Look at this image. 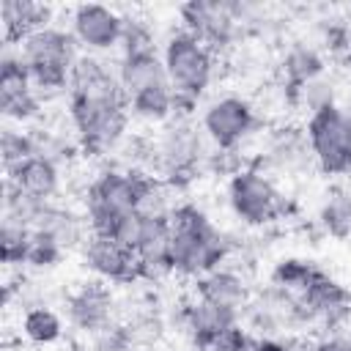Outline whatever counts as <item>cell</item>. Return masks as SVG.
<instances>
[{
	"mask_svg": "<svg viewBox=\"0 0 351 351\" xmlns=\"http://www.w3.org/2000/svg\"><path fill=\"white\" fill-rule=\"evenodd\" d=\"M228 206L241 225L263 228L285 214V197L263 170H239L228 181Z\"/></svg>",
	"mask_w": 351,
	"mask_h": 351,
	"instance_id": "cell-8",
	"label": "cell"
},
{
	"mask_svg": "<svg viewBox=\"0 0 351 351\" xmlns=\"http://www.w3.org/2000/svg\"><path fill=\"white\" fill-rule=\"evenodd\" d=\"M30 244H33V230L16 222H3V233H0V255L5 266H27V255H30Z\"/></svg>",
	"mask_w": 351,
	"mask_h": 351,
	"instance_id": "cell-29",
	"label": "cell"
},
{
	"mask_svg": "<svg viewBox=\"0 0 351 351\" xmlns=\"http://www.w3.org/2000/svg\"><path fill=\"white\" fill-rule=\"evenodd\" d=\"M63 255H66V250L58 244V241H52L49 236H44V233H38V230H33V244H30V255H27V266L30 269H55L60 261H63Z\"/></svg>",
	"mask_w": 351,
	"mask_h": 351,
	"instance_id": "cell-31",
	"label": "cell"
},
{
	"mask_svg": "<svg viewBox=\"0 0 351 351\" xmlns=\"http://www.w3.org/2000/svg\"><path fill=\"white\" fill-rule=\"evenodd\" d=\"M85 219L82 217H77L71 208H63V206H58V203H47L44 206V211L38 214V219H36V225H33V230H38V233H44V236H49L52 241H58L63 250H71V247H82L85 244Z\"/></svg>",
	"mask_w": 351,
	"mask_h": 351,
	"instance_id": "cell-23",
	"label": "cell"
},
{
	"mask_svg": "<svg viewBox=\"0 0 351 351\" xmlns=\"http://www.w3.org/2000/svg\"><path fill=\"white\" fill-rule=\"evenodd\" d=\"M321 228L335 239H351V189L337 186L326 195L318 208Z\"/></svg>",
	"mask_w": 351,
	"mask_h": 351,
	"instance_id": "cell-26",
	"label": "cell"
},
{
	"mask_svg": "<svg viewBox=\"0 0 351 351\" xmlns=\"http://www.w3.org/2000/svg\"><path fill=\"white\" fill-rule=\"evenodd\" d=\"M5 181L30 197L52 200L60 192V165L44 154H36L5 170Z\"/></svg>",
	"mask_w": 351,
	"mask_h": 351,
	"instance_id": "cell-16",
	"label": "cell"
},
{
	"mask_svg": "<svg viewBox=\"0 0 351 351\" xmlns=\"http://www.w3.org/2000/svg\"><path fill=\"white\" fill-rule=\"evenodd\" d=\"M118 80H121V88H123V96L126 101L148 88H156V85H170L167 80V71H165V60L162 55L154 49V52H134V55H121L118 63Z\"/></svg>",
	"mask_w": 351,
	"mask_h": 351,
	"instance_id": "cell-20",
	"label": "cell"
},
{
	"mask_svg": "<svg viewBox=\"0 0 351 351\" xmlns=\"http://www.w3.org/2000/svg\"><path fill=\"white\" fill-rule=\"evenodd\" d=\"M156 38L154 27L148 19L137 14H123V33H121V55H134V52H154Z\"/></svg>",
	"mask_w": 351,
	"mask_h": 351,
	"instance_id": "cell-30",
	"label": "cell"
},
{
	"mask_svg": "<svg viewBox=\"0 0 351 351\" xmlns=\"http://www.w3.org/2000/svg\"><path fill=\"white\" fill-rule=\"evenodd\" d=\"M250 343H252V332H250L247 326L236 324V326L225 329L222 335H217L214 340H208V343H206L203 348H197V351H247Z\"/></svg>",
	"mask_w": 351,
	"mask_h": 351,
	"instance_id": "cell-34",
	"label": "cell"
},
{
	"mask_svg": "<svg viewBox=\"0 0 351 351\" xmlns=\"http://www.w3.org/2000/svg\"><path fill=\"white\" fill-rule=\"evenodd\" d=\"M151 176L154 173L121 167H104L101 173H96V178L85 189V222L90 233L107 236L121 217L137 211Z\"/></svg>",
	"mask_w": 351,
	"mask_h": 351,
	"instance_id": "cell-4",
	"label": "cell"
},
{
	"mask_svg": "<svg viewBox=\"0 0 351 351\" xmlns=\"http://www.w3.org/2000/svg\"><path fill=\"white\" fill-rule=\"evenodd\" d=\"M324 274L321 266H315L313 261H304V258H282L271 266V274H269V285L277 288L282 296H288L291 302H299L310 288L313 282Z\"/></svg>",
	"mask_w": 351,
	"mask_h": 351,
	"instance_id": "cell-24",
	"label": "cell"
},
{
	"mask_svg": "<svg viewBox=\"0 0 351 351\" xmlns=\"http://www.w3.org/2000/svg\"><path fill=\"white\" fill-rule=\"evenodd\" d=\"M310 351H351V335L337 329V332H324L313 346Z\"/></svg>",
	"mask_w": 351,
	"mask_h": 351,
	"instance_id": "cell-35",
	"label": "cell"
},
{
	"mask_svg": "<svg viewBox=\"0 0 351 351\" xmlns=\"http://www.w3.org/2000/svg\"><path fill=\"white\" fill-rule=\"evenodd\" d=\"M134 348V332L132 326H107L96 335H90V351H132Z\"/></svg>",
	"mask_w": 351,
	"mask_h": 351,
	"instance_id": "cell-33",
	"label": "cell"
},
{
	"mask_svg": "<svg viewBox=\"0 0 351 351\" xmlns=\"http://www.w3.org/2000/svg\"><path fill=\"white\" fill-rule=\"evenodd\" d=\"M184 329L192 340V348H203L208 340H214L217 335H222L225 329L241 324V310H230V307H219L203 299H195L189 304H184Z\"/></svg>",
	"mask_w": 351,
	"mask_h": 351,
	"instance_id": "cell-15",
	"label": "cell"
},
{
	"mask_svg": "<svg viewBox=\"0 0 351 351\" xmlns=\"http://www.w3.org/2000/svg\"><path fill=\"white\" fill-rule=\"evenodd\" d=\"M69 118L77 145L90 156H101L121 145L129 132L132 112L129 104H90L69 99Z\"/></svg>",
	"mask_w": 351,
	"mask_h": 351,
	"instance_id": "cell-7",
	"label": "cell"
},
{
	"mask_svg": "<svg viewBox=\"0 0 351 351\" xmlns=\"http://www.w3.org/2000/svg\"><path fill=\"white\" fill-rule=\"evenodd\" d=\"M71 33L77 38V44L90 52V55H101L110 52L121 44V33H123V14H118L110 5H99V3H80L71 8Z\"/></svg>",
	"mask_w": 351,
	"mask_h": 351,
	"instance_id": "cell-12",
	"label": "cell"
},
{
	"mask_svg": "<svg viewBox=\"0 0 351 351\" xmlns=\"http://www.w3.org/2000/svg\"><path fill=\"white\" fill-rule=\"evenodd\" d=\"M38 154V140L36 132H25L16 126H3L0 129V156H3V170L30 159Z\"/></svg>",
	"mask_w": 351,
	"mask_h": 351,
	"instance_id": "cell-28",
	"label": "cell"
},
{
	"mask_svg": "<svg viewBox=\"0 0 351 351\" xmlns=\"http://www.w3.org/2000/svg\"><path fill=\"white\" fill-rule=\"evenodd\" d=\"M52 8L33 0H5L3 3V41L19 47L30 33L49 25Z\"/></svg>",
	"mask_w": 351,
	"mask_h": 351,
	"instance_id": "cell-22",
	"label": "cell"
},
{
	"mask_svg": "<svg viewBox=\"0 0 351 351\" xmlns=\"http://www.w3.org/2000/svg\"><path fill=\"white\" fill-rule=\"evenodd\" d=\"M126 104H129L132 118H137L140 123H148V126H165L176 115V93L170 85L148 88V90L132 96Z\"/></svg>",
	"mask_w": 351,
	"mask_h": 351,
	"instance_id": "cell-25",
	"label": "cell"
},
{
	"mask_svg": "<svg viewBox=\"0 0 351 351\" xmlns=\"http://www.w3.org/2000/svg\"><path fill=\"white\" fill-rule=\"evenodd\" d=\"M230 255L228 236L195 203H176L170 214V266L181 277H203Z\"/></svg>",
	"mask_w": 351,
	"mask_h": 351,
	"instance_id": "cell-1",
	"label": "cell"
},
{
	"mask_svg": "<svg viewBox=\"0 0 351 351\" xmlns=\"http://www.w3.org/2000/svg\"><path fill=\"white\" fill-rule=\"evenodd\" d=\"M19 55L30 71L36 93L49 96V93H60V90L69 93V77L82 52H80V44L71 30L47 25L41 30L30 33L19 44Z\"/></svg>",
	"mask_w": 351,
	"mask_h": 351,
	"instance_id": "cell-3",
	"label": "cell"
},
{
	"mask_svg": "<svg viewBox=\"0 0 351 351\" xmlns=\"http://www.w3.org/2000/svg\"><path fill=\"white\" fill-rule=\"evenodd\" d=\"M66 318L88 337L115 324V293L104 280L82 282L66 299Z\"/></svg>",
	"mask_w": 351,
	"mask_h": 351,
	"instance_id": "cell-13",
	"label": "cell"
},
{
	"mask_svg": "<svg viewBox=\"0 0 351 351\" xmlns=\"http://www.w3.org/2000/svg\"><path fill=\"white\" fill-rule=\"evenodd\" d=\"M206 159V134L189 115H173L151 143V165L170 186L192 178Z\"/></svg>",
	"mask_w": 351,
	"mask_h": 351,
	"instance_id": "cell-5",
	"label": "cell"
},
{
	"mask_svg": "<svg viewBox=\"0 0 351 351\" xmlns=\"http://www.w3.org/2000/svg\"><path fill=\"white\" fill-rule=\"evenodd\" d=\"M299 104L307 107L310 115H313V112H321V110H326V107H335V104H337V101H335V82L326 80V77H318V80L307 82V85L302 88V93H299Z\"/></svg>",
	"mask_w": 351,
	"mask_h": 351,
	"instance_id": "cell-32",
	"label": "cell"
},
{
	"mask_svg": "<svg viewBox=\"0 0 351 351\" xmlns=\"http://www.w3.org/2000/svg\"><path fill=\"white\" fill-rule=\"evenodd\" d=\"M82 263L104 282H129L134 277H143L137 255L132 250L96 233H90L82 244Z\"/></svg>",
	"mask_w": 351,
	"mask_h": 351,
	"instance_id": "cell-14",
	"label": "cell"
},
{
	"mask_svg": "<svg viewBox=\"0 0 351 351\" xmlns=\"http://www.w3.org/2000/svg\"><path fill=\"white\" fill-rule=\"evenodd\" d=\"M324 69H326V60L321 55L318 47L313 44H304V41H296L285 49L282 60H280V74H282V90L291 96V101L299 104V93L307 82L324 77Z\"/></svg>",
	"mask_w": 351,
	"mask_h": 351,
	"instance_id": "cell-17",
	"label": "cell"
},
{
	"mask_svg": "<svg viewBox=\"0 0 351 351\" xmlns=\"http://www.w3.org/2000/svg\"><path fill=\"white\" fill-rule=\"evenodd\" d=\"M69 99L90 101V104H126L118 69L90 52H82L71 69Z\"/></svg>",
	"mask_w": 351,
	"mask_h": 351,
	"instance_id": "cell-11",
	"label": "cell"
},
{
	"mask_svg": "<svg viewBox=\"0 0 351 351\" xmlns=\"http://www.w3.org/2000/svg\"><path fill=\"white\" fill-rule=\"evenodd\" d=\"M195 299H203V302H211L219 307H230V310H244L252 302V293H250L244 274H239L236 269L219 266L195 280Z\"/></svg>",
	"mask_w": 351,
	"mask_h": 351,
	"instance_id": "cell-18",
	"label": "cell"
},
{
	"mask_svg": "<svg viewBox=\"0 0 351 351\" xmlns=\"http://www.w3.org/2000/svg\"><path fill=\"white\" fill-rule=\"evenodd\" d=\"M19 329H22V335L33 346H55L63 337V321H60V315L55 310L44 307V304L27 307L25 315H22Z\"/></svg>",
	"mask_w": 351,
	"mask_h": 351,
	"instance_id": "cell-27",
	"label": "cell"
},
{
	"mask_svg": "<svg viewBox=\"0 0 351 351\" xmlns=\"http://www.w3.org/2000/svg\"><path fill=\"white\" fill-rule=\"evenodd\" d=\"M184 30L197 36L214 55L228 49L239 36V22L233 19L228 0H189L178 8Z\"/></svg>",
	"mask_w": 351,
	"mask_h": 351,
	"instance_id": "cell-10",
	"label": "cell"
},
{
	"mask_svg": "<svg viewBox=\"0 0 351 351\" xmlns=\"http://www.w3.org/2000/svg\"><path fill=\"white\" fill-rule=\"evenodd\" d=\"M134 255H137L143 277H159V274L173 271V266H170V217H162V219L145 217Z\"/></svg>",
	"mask_w": 351,
	"mask_h": 351,
	"instance_id": "cell-21",
	"label": "cell"
},
{
	"mask_svg": "<svg viewBox=\"0 0 351 351\" xmlns=\"http://www.w3.org/2000/svg\"><path fill=\"white\" fill-rule=\"evenodd\" d=\"M304 134L313 162L324 176H351V112L340 104L313 112Z\"/></svg>",
	"mask_w": 351,
	"mask_h": 351,
	"instance_id": "cell-6",
	"label": "cell"
},
{
	"mask_svg": "<svg viewBox=\"0 0 351 351\" xmlns=\"http://www.w3.org/2000/svg\"><path fill=\"white\" fill-rule=\"evenodd\" d=\"M162 60L176 93V115H189L214 80V52L197 36L178 27L165 38Z\"/></svg>",
	"mask_w": 351,
	"mask_h": 351,
	"instance_id": "cell-2",
	"label": "cell"
},
{
	"mask_svg": "<svg viewBox=\"0 0 351 351\" xmlns=\"http://www.w3.org/2000/svg\"><path fill=\"white\" fill-rule=\"evenodd\" d=\"M200 129L217 151H236L258 129V110L239 93H222L203 107Z\"/></svg>",
	"mask_w": 351,
	"mask_h": 351,
	"instance_id": "cell-9",
	"label": "cell"
},
{
	"mask_svg": "<svg viewBox=\"0 0 351 351\" xmlns=\"http://www.w3.org/2000/svg\"><path fill=\"white\" fill-rule=\"evenodd\" d=\"M263 162H266L271 170L285 173V176L302 173L304 167L315 165V162H313V154H310V145H307L304 129H293V126L277 129V132L269 137V145H266V151H263Z\"/></svg>",
	"mask_w": 351,
	"mask_h": 351,
	"instance_id": "cell-19",
	"label": "cell"
}]
</instances>
